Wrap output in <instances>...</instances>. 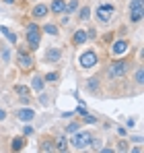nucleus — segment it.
I'll use <instances>...</instances> for the list:
<instances>
[{"mask_svg": "<svg viewBox=\"0 0 144 153\" xmlns=\"http://www.w3.org/2000/svg\"><path fill=\"white\" fill-rule=\"evenodd\" d=\"M17 62H19L21 71H25V73L35 66V58H33V54H31V50L27 46H21L19 48V52H17Z\"/></svg>", "mask_w": 144, "mask_h": 153, "instance_id": "obj_1", "label": "nucleus"}, {"mask_svg": "<svg viewBox=\"0 0 144 153\" xmlns=\"http://www.w3.org/2000/svg\"><path fill=\"white\" fill-rule=\"evenodd\" d=\"M25 39H27V48H29L31 52L39 48V44H41V31H39V27L35 25V23L27 25V33H25Z\"/></svg>", "mask_w": 144, "mask_h": 153, "instance_id": "obj_2", "label": "nucleus"}, {"mask_svg": "<svg viewBox=\"0 0 144 153\" xmlns=\"http://www.w3.org/2000/svg\"><path fill=\"white\" fill-rule=\"evenodd\" d=\"M128 68H130V62L128 60H115L109 68H107V79H121V76H126L128 73Z\"/></svg>", "mask_w": 144, "mask_h": 153, "instance_id": "obj_3", "label": "nucleus"}, {"mask_svg": "<svg viewBox=\"0 0 144 153\" xmlns=\"http://www.w3.org/2000/svg\"><path fill=\"white\" fill-rule=\"evenodd\" d=\"M97 62H99V56H97L95 50H87L80 54V58H78V64L82 66V68H93Z\"/></svg>", "mask_w": 144, "mask_h": 153, "instance_id": "obj_4", "label": "nucleus"}, {"mask_svg": "<svg viewBox=\"0 0 144 153\" xmlns=\"http://www.w3.org/2000/svg\"><path fill=\"white\" fill-rule=\"evenodd\" d=\"M91 139H93V137H91V132H87V130H84V132H80V134H76V137L72 139V147H74V149H78V151H80V149H87V147L91 145Z\"/></svg>", "mask_w": 144, "mask_h": 153, "instance_id": "obj_5", "label": "nucleus"}, {"mask_svg": "<svg viewBox=\"0 0 144 153\" xmlns=\"http://www.w3.org/2000/svg\"><path fill=\"white\" fill-rule=\"evenodd\" d=\"M130 13H132V15H130V21H132V23H140V21H142V0H132V2H130Z\"/></svg>", "mask_w": 144, "mask_h": 153, "instance_id": "obj_6", "label": "nucleus"}, {"mask_svg": "<svg viewBox=\"0 0 144 153\" xmlns=\"http://www.w3.org/2000/svg\"><path fill=\"white\" fill-rule=\"evenodd\" d=\"M111 15H113V6H111V4H101V6L97 8V19L103 21V23H107V21L111 19Z\"/></svg>", "mask_w": 144, "mask_h": 153, "instance_id": "obj_7", "label": "nucleus"}, {"mask_svg": "<svg viewBox=\"0 0 144 153\" xmlns=\"http://www.w3.org/2000/svg\"><path fill=\"white\" fill-rule=\"evenodd\" d=\"M60 58H62V50L60 48H49L46 52V62H60Z\"/></svg>", "mask_w": 144, "mask_h": 153, "instance_id": "obj_8", "label": "nucleus"}, {"mask_svg": "<svg viewBox=\"0 0 144 153\" xmlns=\"http://www.w3.org/2000/svg\"><path fill=\"white\" fill-rule=\"evenodd\" d=\"M17 118L23 120V122H31V120L35 118V110H33V108H23V110L17 114Z\"/></svg>", "mask_w": 144, "mask_h": 153, "instance_id": "obj_9", "label": "nucleus"}, {"mask_svg": "<svg viewBox=\"0 0 144 153\" xmlns=\"http://www.w3.org/2000/svg\"><path fill=\"white\" fill-rule=\"evenodd\" d=\"M48 13H49V10H48V6H46V4H37V6H33V8H31V17H33V19H43Z\"/></svg>", "mask_w": 144, "mask_h": 153, "instance_id": "obj_10", "label": "nucleus"}, {"mask_svg": "<svg viewBox=\"0 0 144 153\" xmlns=\"http://www.w3.org/2000/svg\"><path fill=\"white\" fill-rule=\"evenodd\" d=\"M84 42H87V31L84 29H76L74 35H72V44L74 46H82Z\"/></svg>", "mask_w": 144, "mask_h": 153, "instance_id": "obj_11", "label": "nucleus"}, {"mask_svg": "<svg viewBox=\"0 0 144 153\" xmlns=\"http://www.w3.org/2000/svg\"><path fill=\"white\" fill-rule=\"evenodd\" d=\"M0 31H2V35H4V37H6L12 46H17V33H12V31H10L6 25H0Z\"/></svg>", "mask_w": 144, "mask_h": 153, "instance_id": "obj_12", "label": "nucleus"}, {"mask_svg": "<svg viewBox=\"0 0 144 153\" xmlns=\"http://www.w3.org/2000/svg\"><path fill=\"white\" fill-rule=\"evenodd\" d=\"M64 6H66L64 0H54L51 6H49V10H51L54 15H62V13H64Z\"/></svg>", "mask_w": 144, "mask_h": 153, "instance_id": "obj_13", "label": "nucleus"}, {"mask_svg": "<svg viewBox=\"0 0 144 153\" xmlns=\"http://www.w3.org/2000/svg\"><path fill=\"white\" fill-rule=\"evenodd\" d=\"M43 85H46V81H43V76H41V75L33 76V81H31V89H33V91H41Z\"/></svg>", "mask_w": 144, "mask_h": 153, "instance_id": "obj_14", "label": "nucleus"}, {"mask_svg": "<svg viewBox=\"0 0 144 153\" xmlns=\"http://www.w3.org/2000/svg\"><path fill=\"white\" fill-rule=\"evenodd\" d=\"M25 147V137H15L12 141H10V149L12 151H21Z\"/></svg>", "mask_w": 144, "mask_h": 153, "instance_id": "obj_15", "label": "nucleus"}, {"mask_svg": "<svg viewBox=\"0 0 144 153\" xmlns=\"http://www.w3.org/2000/svg\"><path fill=\"white\" fill-rule=\"evenodd\" d=\"M126 50H128V42H126V39L115 42V44H113V48H111V52H113V54H123Z\"/></svg>", "mask_w": 144, "mask_h": 153, "instance_id": "obj_16", "label": "nucleus"}, {"mask_svg": "<svg viewBox=\"0 0 144 153\" xmlns=\"http://www.w3.org/2000/svg\"><path fill=\"white\" fill-rule=\"evenodd\" d=\"M99 87H101V85H99V79H97V76H91V79L87 81V89H89L91 93H97Z\"/></svg>", "mask_w": 144, "mask_h": 153, "instance_id": "obj_17", "label": "nucleus"}, {"mask_svg": "<svg viewBox=\"0 0 144 153\" xmlns=\"http://www.w3.org/2000/svg\"><path fill=\"white\" fill-rule=\"evenodd\" d=\"M15 93H19L21 97H29L31 95V87H27V85H15Z\"/></svg>", "mask_w": 144, "mask_h": 153, "instance_id": "obj_18", "label": "nucleus"}, {"mask_svg": "<svg viewBox=\"0 0 144 153\" xmlns=\"http://www.w3.org/2000/svg\"><path fill=\"white\" fill-rule=\"evenodd\" d=\"M56 149H58V151H66V149H68V141H66L64 137H60V139L56 141Z\"/></svg>", "mask_w": 144, "mask_h": 153, "instance_id": "obj_19", "label": "nucleus"}, {"mask_svg": "<svg viewBox=\"0 0 144 153\" xmlns=\"http://www.w3.org/2000/svg\"><path fill=\"white\" fill-rule=\"evenodd\" d=\"M89 17H91V8H89V6H82L80 13H78V19H80V21H87Z\"/></svg>", "mask_w": 144, "mask_h": 153, "instance_id": "obj_20", "label": "nucleus"}, {"mask_svg": "<svg viewBox=\"0 0 144 153\" xmlns=\"http://www.w3.org/2000/svg\"><path fill=\"white\" fill-rule=\"evenodd\" d=\"M46 33H49V35H58V27L54 25V23H48V25H43L41 27Z\"/></svg>", "mask_w": 144, "mask_h": 153, "instance_id": "obj_21", "label": "nucleus"}, {"mask_svg": "<svg viewBox=\"0 0 144 153\" xmlns=\"http://www.w3.org/2000/svg\"><path fill=\"white\" fill-rule=\"evenodd\" d=\"M51 149H54V143H51V141H46V139H43V141H41V145H39V151H51Z\"/></svg>", "mask_w": 144, "mask_h": 153, "instance_id": "obj_22", "label": "nucleus"}, {"mask_svg": "<svg viewBox=\"0 0 144 153\" xmlns=\"http://www.w3.org/2000/svg\"><path fill=\"white\" fill-rule=\"evenodd\" d=\"M76 8H78V0H70V2L64 6V13H74Z\"/></svg>", "mask_w": 144, "mask_h": 153, "instance_id": "obj_23", "label": "nucleus"}, {"mask_svg": "<svg viewBox=\"0 0 144 153\" xmlns=\"http://www.w3.org/2000/svg\"><path fill=\"white\" fill-rule=\"evenodd\" d=\"M136 83H138V85L144 83V68L142 66H138V71H136Z\"/></svg>", "mask_w": 144, "mask_h": 153, "instance_id": "obj_24", "label": "nucleus"}, {"mask_svg": "<svg viewBox=\"0 0 144 153\" xmlns=\"http://www.w3.org/2000/svg\"><path fill=\"white\" fill-rule=\"evenodd\" d=\"M58 79H60V75H58V73H48V75L43 76V81H48V83H56Z\"/></svg>", "mask_w": 144, "mask_h": 153, "instance_id": "obj_25", "label": "nucleus"}, {"mask_svg": "<svg viewBox=\"0 0 144 153\" xmlns=\"http://www.w3.org/2000/svg\"><path fill=\"white\" fill-rule=\"evenodd\" d=\"M74 112H76L78 116H87V114H89V112H87V105H84V103H78V108H76Z\"/></svg>", "mask_w": 144, "mask_h": 153, "instance_id": "obj_26", "label": "nucleus"}, {"mask_svg": "<svg viewBox=\"0 0 144 153\" xmlns=\"http://www.w3.org/2000/svg\"><path fill=\"white\" fill-rule=\"evenodd\" d=\"M35 132V128L31 126V124H25L23 126V137H29V134H33Z\"/></svg>", "mask_w": 144, "mask_h": 153, "instance_id": "obj_27", "label": "nucleus"}, {"mask_svg": "<svg viewBox=\"0 0 144 153\" xmlns=\"http://www.w3.org/2000/svg\"><path fill=\"white\" fill-rule=\"evenodd\" d=\"M78 128H80V124H78V122H70V124L66 126V130H68V132H76Z\"/></svg>", "mask_w": 144, "mask_h": 153, "instance_id": "obj_28", "label": "nucleus"}, {"mask_svg": "<svg viewBox=\"0 0 144 153\" xmlns=\"http://www.w3.org/2000/svg\"><path fill=\"white\" fill-rule=\"evenodd\" d=\"M97 37V31L95 29H89V31H87V39H95Z\"/></svg>", "mask_w": 144, "mask_h": 153, "instance_id": "obj_29", "label": "nucleus"}, {"mask_svg": "<svg viewBox=\"0 0 144 153\" xmlns=\"http://www.w3.org/2000/svg\"><path fill=\"white\" fill-rule=\"evenodd\" d=\"M118 149H120V151H128V143H126V141H120V143H118Z\"/></svg>", "mask_w": 144, "mask_h": 153, "instance_id": "obj_30", "label": "nucleus"}, {"mask_svg": "<svg viewBox=\"0 0 144 153\" xmlns=\"http://www.w3.org/2000/svg\"><path fill=\"white\" fill-rule=\"evenodd\" d=\"M84 122H89V124H95L97 118H95V116H89V114H87V116H84Z\"/></svg>", "mask_w": 144, "mask_h": 153, "instance_id": "obj_31", "label": "nucleus"}, {"mask_svg": "<svg viewBox=\"0 0 144 153\" xmlns=\"http://www.w3.org/2000/svg\"><path fill=\"white\" fill-rule=\"evenodd\" d=\"M91 145H93V149H99L101 147V141L99 139H91Z\"/></svg>", "mask_w": 144, "mask_h": 153, "instance_id": "obj_32", "label": "nucleus"}, {"mask_svg": "<svg viewBox=\"0 0 144 153\" xmlns=\"http://www.w3.org/2000/svg\"><path fill=\"white\" fill-rule=\"evenodd\" d=\"M10 58V52L8 50H2V60H8Z\"/></svg>", "mask_w": 144, "mask_h": 153, "instance_id": "obj_33", "label": "nucleus"}, {"mask_svg": "<svg viewBox=\"0 0 144 153\" xmlns=\"http://www.w3.org/2000/svg\"><path fill=\"white\" fill-rule=\"evenodd\" d=\"M118 134H120V137H126V128H123V126H118Z\"/></svg>", "mask_w": 144, "mask_h": 153, "instance_id": "obj_34", "label": "nucleus"}, {"mask_svg": "<svg viewBox=\"0 0 144 153\" xmlns=\"http://www.w3.org/2000/svg\"><path fill=\"white\" fill-rule=\"evenodd\" d=\"M4 118H6V112H4V110H2V108H0V122H2V120H4Z\"/></svg>", "mask_w": 144, "mask_h": 153, "instance_id": "obj_35", "label": "nucleus"}, {"mask_svg": "<svg viewBox=\"0 0 144 153\" xmlns=\"http://www.w3.org/2000/svg\"><path fill=\"white\" fill-rule=\"evenodd\" d=\"M4 2H6V4H15V0H4Z\"/></svg>", "mask_w": 144, "mask_h": 153, "instance_id": "obj_36", "label": "nucleus"}]
</instances>
